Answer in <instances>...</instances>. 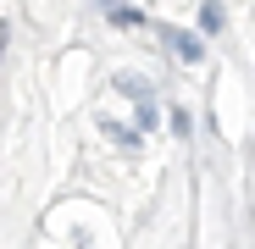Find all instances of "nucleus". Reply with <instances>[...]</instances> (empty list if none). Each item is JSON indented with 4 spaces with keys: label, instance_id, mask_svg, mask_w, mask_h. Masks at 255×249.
I'll return each mask as SVG.
<instances>
[{
    "label": "nucleus",
    "instance_id": "f257e3e1",
    "mask_svg": "<svg viewBox=\"0 0 255 249\" xmlns=\"http://www.w3.org/2000/svg\"><path fill=\"white\" fill-rule=\"evenodd\" d=\"M161 39L172 45V56H178V61H189V67H194V61H205V45H200L194 33H178V28H166Z\"/></svg>",
    "mask_w": 255,
    "mask_h": 249
},
{
    "label": "nucleus",
    "instance_id": "20e7f679",
    "mask_svg": "<svg viewBox=\"0 0 255 249\" xmlns=\"http://www.w3.org/2000/svg\"><path fill=\"white\" fill-rule=\"evenodd\" d=\"M100 128H106L117 144H139V133H133V128H122V122H100Z\"/></svg>",
    "mask_w": 255,
    "mask_h": 249
},
{
    "label": "nucleus",
    "instance_id": "39448f33",
    "mask_svg": "<svg viewBox=\"0 0 255 249\" xmlns=\"http://www.w3.org/2000/svg\"><path fill=\"white\" fill-rule=\"evenodd\" d=\"M106 6H117V0H106Z\"/></svg>",
    "mask_w": 255,
    "mask_h": 249
},
{
    "label": "nucleus",
    "instance_id": "7ed1b4c3",
    "mask_svg": "<svg viewBox=\"0 0 255 249\" xmlns=\"http://www.w3.org/2000/svg\"><path fill=\"white\" fill-rule=\"evenodd\" d=\"M200 22H205V28H211V33H217V28H222V22H228V17H222V6H217V0H205V11H200Z\"/></svg>",
    "mask_w": 255,
    "mask_h": 249
},
{
    "label": "nucleus",
    "instance_id": "f03ea898",
    "mask_svg": "<svg viewBox=\"0 0 255 249\" xmlns=\"http://www.w3.org/2000/svg\"><path fill=\"white\" fill-rule=\"evenodd\" d=\"M117 89H122L128 100H139V105H150V83H144V78H128V72H122V78H117Z\"/></svg>",
    "mask_w": 255,
    "mask_h": 249
}]
</instances>
